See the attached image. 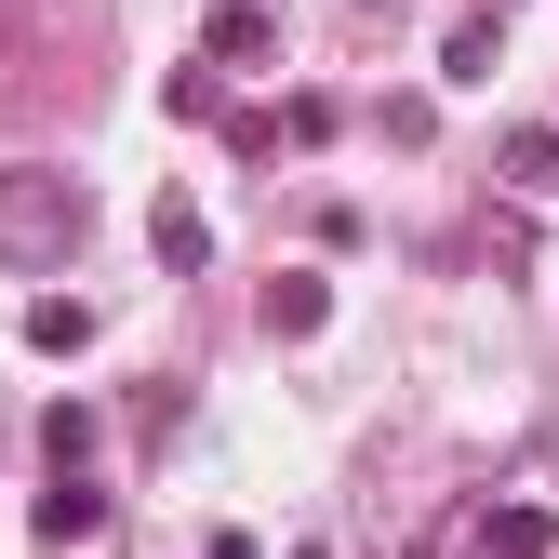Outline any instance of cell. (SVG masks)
<instances>
[{
	"label": "cell",
	"instance_id": "cell-7",
	"mask_svg": "<svg viewBox=\"0 0 559 559\" xmlns=\"http://www.w3.org/2000/svg\"><path fill=\"white\" fill-rule=\"evenodd\" d=\"M440 81H493V0H479V14L440 40Z\"/></svg>",
	"mask_w": 559,
	"mask_h": 559
},
{
	"label": "cell",
	"instance_id": "cell-2",
	"mask_svg": "<svg viewBox=\"0 0 559 559\" xmlns=\"http://www.w3.org/2000/svg\"><path fill=\"white\" fill-rule=\"evenodd\" d=\"M94 533H107V493H94L81 466H53V493H40V546H94Z\"/></svg>",
	"mask_w": 559,
	"mask_h": 559
},
{
	"label": "cell",
	"instance_id": "cell-4",
	"mask_svg": "<svg viewBox=\"0 0 559 559\" xmlns=\"http://www.w3.org/2000/svg\"><path fill=\"white\" fill-rule=\"evenodd\" d=\"M27 346H40V360H81V346H94V307L81 294H40L27 307Z\"/></svg>",
	"mask_w": 559,
	"mask_h": 559
},
{
	"label": "cell",
	"instance_id": "cell-1",
	"mask_svg": "<svg viewBox=\"0 0 559 559\" xmlns=\"http://www.w3.org/2000/svg\"><path fill=\"white\" fill-rule=\"evenodd\" d=\"M53 240H81V187H53V174H0V253H53Z\"/></svg>",
	"mask_w": 559,
	"mask_h": 559
},
{
	"label": "cell",
	"instance_id": "cell-6",
	"mask_svg": "<svg viewBox=\"0 0 559 559\" xmlns=\"http://www.w3.org/2000/svg\"><path fill=\"white\" fill-rule=\"evenodd\" d=\"M479 546L493 559H546V507H479Z\"/></svg>",
	"mask_w": 559,
	"mask_h": 559
},
{
	"label": "cell",
	"instance_id": "cell-3",
	"mask_svg": "<svg viewBox=\"0 0 559 559\" xmlns=\"http://www.w3.org/2000/svg\"><path fill=\"white\" fill-rule=\"evenodd\" d=\"M200 53H214V67H253V53H280V14H253V0H227V14L200 27Z\"/></svg>",
	"mask_w": 559,
	"mask_h": 559
},
{
	"label": "cell",
	"instance_id": "cell-9",
	"mask_svg": "<svg viewBox=\"0 0 559 559\" xmlns=\"http://www.w3.org/2000/svg\"><path fill=\"white\" fill-rule=\"evenodd\" d=\"M147 240H160V266H200V253H214V227H200L187 200H160V214H147Z\"/></svg>",
	"mask_w": 559,
	"mask_h": 559
},
{
	"label": "cell",
	"instance_id": "cell-5",
	"mask_svg": "<svg viewBox=\"0 0 559 559\" xmlns=\"http://www.w3.org/2000/svg\"><path fill=\"white\" fill-rule=\"evenodd\" d=\"M507 187L520 200H559V133H507Z\"/></svg>",
	"mask_w": 559,
	"mask_h": 559
},
{
	"label": "cell",
	"instance_id": "cell-8",
	"mask_svg": "<svg viewBox=\"0 0 559 559\" xmlns=\"http://www.w3.org/2000/svg\"><path fill=\"white\" fill-rule=\"evenodd\" d=\"M320 320H333L320 280H266V333H320Z\"/></svg>",
	"mask_w": 559,
	"mask_h": 559
},
{
	"label": "cell",
	"instance_id": "cell-10",
	"mask_svg": "<svg viewBox=\"0 0 559 559\" xmlns=\"http://www.w3.org/2000/svg\"><path fill=\"white\" fill-rule=\"evenodd\" d=\"M40 453H53V466H81V453H94V413H67V400H53V413H40Z\"/></svg>",
	"mask_w": 559,
	"mask_h": 559
}]
</instances>
